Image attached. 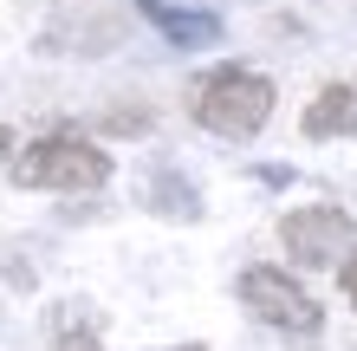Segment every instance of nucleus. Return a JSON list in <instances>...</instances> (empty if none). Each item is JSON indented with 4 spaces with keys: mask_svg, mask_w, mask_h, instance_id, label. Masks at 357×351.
<instances>
[{
    "mask_svg": "<svg viewBox=\"0 0 357 351\" xmlns=\"http://www.w3.org/2000/svg\"><path fill=\"white\" fill-rule=\"evenodd\" d=\"M338 280H344V299H351V306H357V254H351V260H344V267H338Z\"/></svg>",
    "mask_w": 357,
    "mask_h": 351,
    "instance_id": "1a4fd4ad",
    "label": "nucleus"
},
{
    "mask_svg": "<svg viewBox=\"0 0 357 351\" xmlns=\"http://www.w3.org/2000/svg\"><path fill=\"white\" fill-rule=\"evenodd\" d=\"M188 111H195L202 130H215L227 143H247V137H260L266 117H273V78L266 72H247V66H215L195 85Z\"/></svg>",
    "mask_w": 357,
    "mask_h": 351,
    "instance_id": "f257e3e1",
    "label": "nucleus"
},
{
    "mask_svg": "<svg viewBox=\"0 0 357 351\" xmlns=\"http://www.w3.org/2000/svg\"><path fill=\"white\" fill-rule=\"evenodd\" d=\"M280 241L299 267H344L351 260V215L331 209V202H312V209H292L280 221Z\"/></svg>",
    "mask_w": 357,
    "mask_h": 351,
    "instance_id": "20e7f679",
    "label": "nucleus"
},
{
    "mask_svg": "<svg viewBox=\"0 0 357 351\" xmlns=\"http://www.w3.org/2000/svg\"><path fill=\"white\" fill-rule=\"evenodd\" d=\"M137 7L150 13L156 27H162V39H176L182 52H195V46H215V39H221V20H215V13H195L188 0H137Z\"/></svg>",
    "mask_w": 357,
    "mask_h": 351,
    "instance_id": "39448f33",
    "label": "nucleus"
},
{
    "mask_svg": "<svg viewBox=\"0 0 357 351\" xmlns=\"http://www.w3.org/2000/svg\"><path fill=\"white\" fill-rule=\"evenodd\" d=\"M7 156H13V130L0 124V163H7Z\"/></svg>",
    "mask_w": 357,
    "mask_h": 351,
    "instance_id": "9d476101",
    "label": "nucleus"
},
{
    "mask_svg": "<svg viewBox=\"0 0 357 351\" xmlns=\"http://www.w3.org/2000/svg\"><path fill=\"white\" fill-rule=\"evenodd\" d=\"M351 137H357V98H351Z\"/></svg>",
    "mask_w": 357,
    "mask_h": 351,
    "instance_id": "9b49d317",
    "label": "nucleus"
},
{
    "mask_svg": "<svg viewBox=\"0 0 357 351\" xmlns=\"http://www.w3.org/2000/svg\"><path fill=\"white\" fill-rule=\"evenodd\" d=\"M104 130H117V137H137V130H150V117H143V111H117V117H104Z\"/></svg>",
    "mask_w": 357,
    "mask_h": 351,
    "instance_id": "6e6552de",
    "label": "nucleus"
},
{
    "mask_svg": "<svg viewBox=\"0 0 357 351\" xmlns=\"http://www.w3.org/2000/svg\"><path fill=\"white\" fill-rule=\"evenodd\" d=\"M52 351H111V345H98V332H85V325H59Z\"/></svg>",
    "mask_w": 357,
    "mask_h": 351,
    "instance_id": "0eeeda50",
    "label": "nucleus"
},
{
    "mask_svg": "<svg viewBox=\"0 0 357 351\" xmlns=\"http://www.w3.org/2000/svg\"><path fill=\"white\" fill-rule=\"evenodd\" d=\"M13 182L20 189H59V195H78V189H104L111 182V156L98 150V143L72 137V130H52L26 143V150L13 156Z\"/></svg>",
    "mask_w": 357,
    "mask_h": 351,
    "instance_id": "f03ea898",
    "label": "nucleus"
},
{
    "mask_svg": "<svg viewBox=\"0 0 357 351\" xmlns=\"http://www.w3.org/2000/svg\"><path fill=\"white\" fill-rule=\"evenodd\" d=\"M241 306L254 319H266L273 332H292V338H312L325 325L319 299H312L286 267H247V274H241Z\"/></svg>",
    "mask_w": 357,
    "mask_h": 351,
    "instance_id": "7ed1b4c3",
    "label": "nucleus"
},
{
    "mask_svg": "<svg viewBox=\"0 0 357 351\" xmlns=\"http://www.w3.org/2000/svg\"><path fill=\"white\" fill-rule=\"evenodd\" d=\"M169 351H208V345H169Z\"/></svg>",
    "mask_w": 357,
    "mask_h": 351,
    "instance_id": "f8f14e48",
    "label": "nucleus"
},
{
    "mask_svg": "<svg viewBox=\"0 0 357 351\" xmlns=\"http://www.w3.org/2000/svg\"><path fill=\"white\" fill-rule=\"evenodd\" d=\"M351 98H357V85H325V91H319V98H312V105H305L299 130H305L312 143H325V137L351 130Z\"/></svg>",
    "mask_w": 357,
    "mask_h": 351,
    "instance_id": "423d86ee",
    "label": "nucleus"
}]
</instances>
